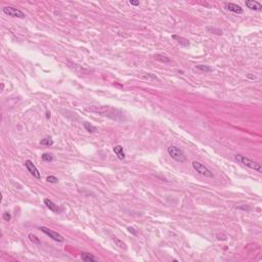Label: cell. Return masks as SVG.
Listing matches in <instances>:
<instances>
[{"label":"cell","instance_id":"1","mask_svg":"<svg viewBox=\"0 0 262 262\" xmlns=\"http://www.w3.org/2000/svg\"><path fill=\"white\" fill-rule=\"evenodd\" d=\"M86 111L99 115V116L106 117L109 119L115 120V121H122L125 119L123 112L121 110L111 106H91L89 108H86Z\"/></svg>","mask_w":262,"mask_h":262},{"label":"cell","instance_id":"2","mask_svg":"<svg viewBox=\"0 0 262 262\" xmlns=\"http://www.w3.org/2000/svg\"><path fill=\"white\" fill-rule=\"evenodd\" d=\"M234 160L239 162V163L245 165L246 167L257 171V172H261L262 171V167L258 162L253 161V160H251L250 158H248L246 156H243V155H234Z\"/></svg>","mask_w":262,"mask_h":262},{"label":"cell","instance_id":"3","mask_svg":"<svg viewBox=\"0 0 262 262\" xmlns=\"http://www.w3.org/2000/svg\"><path fill=\"white\" fill-rule=\"evenodd\" d=\"M167 152L169 154V156L174 161L178 162V163H183V162L186 161V156L184 154V152L181 148H177L176 145H170L167 148Z\"/></svg>","mask_w":262,"mask_h":262},{"label":"cell","instance_id":"4","mask_svg":"<svg viewBox=\"0 0 262 262\" xmlns=\"http://www.w3.org/2000/svg\"><path fill=\"white\" fill-rule=\"evenodd\" d=\"M193 168L195 169L197 173H199L200 175H203L205 177H209V178H213L214 177V174L213 172L211 171L207 166H205L204 164H202L201 162L199 161H194L192 163Z\"/></svg>","mask_w":262,"mask_h":262},{"label":"cell","instance_id":"5","mask_svg":"<svg viewBox=\"0 0 262 262\" xmlns=\"http://www.w3.org/2000/svg\"><path fill=\"white\" fill-rule=\"evenodd\" d=\"M40 230H41L43 234H45L46 236L49 237L51 240L55 241V242H59V243H63V242L65 241V237L62 236V234H59V232H54V230L50 229V228H47V227H45V226H41V227H40Z\"/></svg>","mask_w":262,"mask_h":262},{"label":"cell","instance_id":"6","mask_svg":"<svg viewBox=\"0 0 262 262\" xmlns=\"http://www.w3.org/2000/svg\"><path fill=\"white\" fill-rule=\"evenodd\" d=\"M3 12L5 13L6 15L12 17H19V19H25V13H24L22 10L17 9L15 7H12V6H5L3 7Z\"/></svg>","mask_w":262,"mask_h":262},{"label":"cell","instance_id":"7","mask_svg":"<svg viewBox=\"0 0 262 262\" xmlns=\"http://www.w3.org/2000/svg\"><path fill=\"white\" fill-rule=\"evenodd\" d=\"M25 167L27 168V170H28L29 172H30L36 179L41 178V174H40L38 168L35 166V164L33 163L32 161H30V160H27V161L25 162Z\"/></svg>","mask_w":262,"mask_h":262},{"label":"cell","instance_id":"8","mask_svg":"<svg viewBox=\"0 0 262 262\" xmlns=\"http://www.w3.org/2000/svg\"><path fill=\"white\" fill-rule=\"evenodd\" d=\"M225 6V9L228 10V12H232L234 13H237V14H242L244 13V9L241 7L240 5H237L236 3H232V2H226L224 4Z\"/></svg>","mask_w":262,"mask_h":262},{"label":"cell","instance_id":"9","mask_svg":"<svg viewBox=\"0 0 262 262\" xmlns=\"http://www.w3.org/2000/svg\"><path fill=\"white\" fill-rule=\"evenodd\" d=\"M245 5L251 10L260 12L262 9V4L258 1H254V0H247V1H245Z\"/></svg>","mask_w":262,"mask_h":262},{"label":"cell","instance_id":"10","mask_svg":"<svg viewBox=\"0 0 262 262\" xmlns=\"http://www.w3.org/2000/svg\"><path fill=\"white\" fill-rule=\"evenodd\" d=\"M44 204H45L46 207H47L50 211H52V212H54V213H59V206H57L56 204L53 203L51 200H49V199H44Z\"/></svg>","mask_w":262,"mask_h":262},{"label":"cell","instance_id":"11","mask_svg":"<svg viewBox=\"0 0 262 262\" xmlns=\"http://www.w3.org/2000/svg\"><path fill=\"white\" fill-rule=\"evenodd\" d=\"M113 150H114L115 155L118 157L119 160H124V159H125V153H124L123 146H122V145H120V144H118V145H115Z\"/></svg>","mask_w":262,"mask_h":262},{"label":"cell","instance_id":"12","mask_svg":"<svg viewBox=\"0 0 262 262\" xmlns=\"http://www.w3.org/2000/svg\"><path fill=\"white\" fill-rule=\"evenodd\" d=\"M155 59H156V61L161 62V63H164V64H168L171 62L169 57L166 54H163V53H157V54H155Z\"/></svg>","mask_w":262,"mask_h":262},{"label":"cell","instance_id":"13","mask_svg":"<svg viewBox=\"0 0 262 262\" xmlns=\"http://www.w3.org/2000/svg\"><path fill=\"white\" fill-rule=\"evenodd\" d=\"M172 39L176 40L181 46H188L190 45V42L186 38H183V37H180L178 35H172Z\"/></svg>","mask_w":262,"mask_h":262},{"label":"cell","instance_id":"14","mask_svg":"<svg viewBox=\"0 0 262 262\" xmlns=\"http://www.w3.org/2000/svg\"><path fill=\"white\" fill-rule=\"evenodd\" d=\"M81 259L83 261H92V262H95L96 261V258H95L94 256H93L92 254H89V253H81Z\"/></svg>","mask_w":262,"mask_h":262},{"label":"cell","instance_id":"15","mask_svg":"<svg viewBox=\"0 0 262 262\" xmlns=\"http://www.w3.org/2000/svg\"><path fill=\"white\" fill-rule=\"evenodd\" d=\"M196 69H197V70H199L200 72H202V73H211V72H213V69L211 68V67L207 66V65H198V66H196Z\"/></svg>","mask_w":262,"mask_h":262},{"label":"cell","instance_id":"16","mask_svg":"<svg viewBox=\"0 0 262 262\" xmlns=\"http://www.w3.org/2000/svg\"><path fill=\"white\" fill-rule=\"evenodd\" d=\"M112 240L115 243V245L118 246L119 248H121V249H126V244L124 243L123 241H121V240L118 239L117 237H112Z\"/></svg>","mask_w":262,"mask_h":262},{"label":"cell","instance_id":"17","mask_svg":"<svg viewBox=\"0 0 262 262\" xmlns=\"http://www.w3.org/2000/svg\"><path fill=\"white\" fill-rule=\"evenodd\" d=\"M84 128H85V130L87 131V132H90V133H93L95 132V131H97V128L95 127V126H93L92 124L88 123V122H85V123L83 124Z\"/></svg>","mask_w":262,"mask_h":262},{"label":"cell","instance_id":"18","mask_svg":"<svg viewBox=\"0 0 262 262\" xmlns=\"http://www.w3.org/2000/svg\"><path fill=\"white\" fill-rule=\"evenodd\" d=\"M40 143H41L42 145H45V146H51L53 144V140L50 138V137H45V138L41 139Z\"/></svg>","mask_w":262,"mask_h":262},{"label":"cell","instance_id":"19","mask_svg":"<svg viewBox=\"0 0 262 262\" xmlns=\"http://www.w3.org/2000/svg\"><path fill=\"white\" fill-rule=\"evenodd\" d=\"M28 237H29V240H30V241L32 242L33 244H35V245H40V244H41V242H40L39 237H37L36 236H35V234H30L28 236Z\"/></svg>","mask_w":262,"mask_h":262},{"label":"cell","instance_id":"20","mask_svg":"<svg viewBox=\"0 0 262 262\" xmlns=\"http://www.w3.org/2000/svg\"><path fill=\"white\" fill-rule=\"evenodd\" d=\"M41 158H42V160H43L44 162H48V163H49V162H51L53 160L52 156L50 154H48V153H44V154L41 156Z\"/></svg>","mask_w":262,"mask_h":262},{"label":"cell","instance_id":"21","mask_svg":"<svg viewBox=\"0 0 262 262\" xmlns=\"http://www.w3.org/2000/svg\"><path fill=\"white\" fill-rule=\"evenodd\" d=\"M46 180H47V182H49V183H57V182H59V179H57L55 176H53V175H49V176H47Z\"/></svg>","mask_w":262,"mask_h":262},{"label":"cell","instance_id":"22","mask_svg":"<svg viewBox=\"0 0 262 262\" xmlns=\"http://www.w3.org/2000/svg\"><path fill=\"white\" fill-rule=\"evenodd\" d=\"M2 218H3V220H5V221H10V219H12V215H10V213H8V212H4L3 215H2Z\"/></svg>","mask_w":262,"mask_h":262},{"label":"cell","instance_id":"23","mask_svg":"<svg viewBox=\"0 0 262 262\" xmlns=\"http://www.w3.org/2000/svg\"><path fill=\"white\" fill-rule=\"evenodd\" d=\"M143 78H145V79H148V80H158L157 77L155 76V75L151 74V73H148V75H144Z\"/></svg>","mask_w":262,"mask_h":262},{"label":"cell","instance_id":"24","mask_svg":"<svg viewBox=\"0 0 262 262\" xmlns=\"http://www.w3.org/2000/svg\"><path fill=\"white\" fill-rule=\"evenodd\" d=\"M208 31H212V32H217V34H218V35H221V34H222V31H220V30H217V29L208 28Z\"/></svg>","mask_w":262,"mask_h":262},{"label":"cell","instance_id":"25","mask_svg":"<svg viewBox=\"0 0 262 262\" xmlns=\"http://www.w3.org/2000/svg\"><path fill=\"white\" fill-rule=\"evenodd\" d=\"M129 3L131 4V5H134V6H138L139 4V1H134V0H130L129 1Z\"/></svg>","mask_w":262,"mask_h":262},{"label":"cell","instance_id":"26","mask_svg":"<svg viewBox=\"0 0 262 262\" xmlns=\"http://www.w3.org/2000/svg\"><path fill=\"white\" fill-rule=\"evenodd\" d=\"M217 239L220 241V240H222V241H224V240H226V236H224V234H217Z\"/></svg>","mask_w":262,"mask_h":262},{"label":"cell","instance_id":"27","mask_svg":"<svg viewBox=\"0 0 262 262\" xmlns=\"http://www.w3.org/2000/svg\"><path fill=\"white\" fill-rule=\"evenodd\" d=\"M128 232H131V234H136V232H135L134 228H132V227H128Z\"/></svg>","mask_w":262,"mask_h":262},{"label":"cell","instance_id":"28","mask_svg":"<svg viewBox=\"0 0 262 262\" xmlns=\"http://www.w3.org/2000/svg\"><path fill=\"white\" fill-rule=\"evenodd\" d=\"M46 118H50V113H46Z\"/></svg>","mask_w":262,"mask_h":262},{"label":"cell","instance_id":"29","mask_svg":"<svg viewBox=\"0 0 262 262\" xmlns=\"http://www.w3.org/2000/svg\"><path fill=\"white\" fill-rule=\"evenodd\" d=\"M3 88H4V84H3V83H1V89L3 90Z\"/></svg>","mask_w":262,"mask_h":262}]
</instances>
